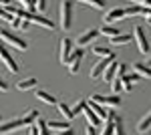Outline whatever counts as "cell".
I'll use <instances>...</instances> for the list:
<instances>
[{
  "instance_id": "31",
  "label": "cell",
  "mask_w": 151,
  "mask_h": 135,
  "mask_svg": "<svg viewBox=\"0 0 151 135\" xmlns=\"http://www.w3.org/2000/svg\"><path fill=\"white\" fill-rule=\"evenodd\" d=\"M35 8H36L38 14L45 12V10H47V0H35Z\"/></svg>"
},
{
  "instance_id": "27",
  "label": "cell",
  "mask_w": 151,
  "mask_h": 135,
  "mask_svg": "<svg viewBox=\"0 0 151 135\" xmlns=\"http://www.w3.org/2000/svg\"><path fill=\"white\" fill-rule=\"evenodd\" d=\"M113 123H115V135H127L125 133V127H123V119L117 113H115V117H113Z\"/></svg>"
},
{
  "instance_id": "6",
  "label": "cell",
  "mask_w": 151,
  "mask_h": 135,
  "mask_svg": "<svg viewBox=\"0 0 151 135\" xmlns=\"http://www.w3.org/2000/svg\"><path fill=\"white\" fill-rule=\"evenodd\" d=\"M0 40H4L6 45L14 46V48H18V51H26V43H24L22 38H18V36H14V34L6 32V30H0Z\"/></svg>"
},
{
  "instance_id": "40",
  "label": "cell",
  "mask_w": 151,
  "mask_h": 135,
  "mask_svg": "<svg viewBox=\"0 0 151 135\" xmlns=\"http://www.w3.org/2000/svg\"><path fill=\"white\" fill-rule=\"evenodd\" d=\"M57 135H75V131H73V129H65L63 133H57Z\"/></svg>"
},
{
  "instance_id": "2",
  "label": "cell",
  "mask_w": 151,
  "mask_h": 135,
  "mask_svg": "<svg viewBox=\"0 0 151 135\" xmlns=\"http://www.w3.org/2000/svg\"><path fill=\"white\" fill-rule=\"evenodd\" d=\"M133 40H135V45H137V48H139V55H147L149 53V40H147V36H145V30L141 28L139 24L133 28Z\"/></svg>"
},
{
  "instance_id": "25",
  "label": "cell",
  "mask_w": 151,
  "mask_h": 135,
  "mask_svg": "<svg viewBox=\"0 0 151 135\" xmlns=\"http://www.w3.org/2000/svg\"><path fill=\"white\" fill-rule=\"evenodd\" d=\"M77 2L87 4V6H93V8H97V10H103L105 6H107V0H77Z\"/></svg>"
},
{
  "instance_id": "3",
  "label": "cell",
  "mask_w": 151,
  "mask_h": 135,
  "mask_svg": "<svg viewBox=\"0 0 151 135\" xmlns=\"http://www.w3.org/2000/svg\"><path fill=\"white\" fill-rule=\"evenodd\" d=\"M0 63L8 69V73H12V75H14V73H18V63H16V61H14V56L8 53V48L2 45V40H0Z\"/></svg>"
},
{
  "instance_id": "22",
  "label": "cell",
  "mask_w": 151,
  "mask_h": 135,
  "mask_svg": "<svg viewBox=\"0 0 151 135\" xmlns=\"http://www.w3.org/2000/svg\"><path fill=\"white\" fill-rule=\"evenodd\" d=\"M48 129H52V131H65V129H70L69 121H47Z\"/></svg>"
},
{
  "instance_id": "11",
  "label": "cell",
  "mask_w": 151,
  "mask_h": 135,
  "mask_svg": "<svg viewBox=\"0 0 151 135\" xmlns=\"http://www.w3.org/2000/svg\"><path fill=\"white\" fill-rule=\"evenodd\" d=\"M24 125L20 119H14V121H8V123H0V135H8V133H14L18 129H22Z\"/></svg>"
},
{
  "instance_id": "28",
  "label": "cell",
  "mask_w": 151,
  "mask_h": 135,
  "mask_svg": "<svg viewBox=\"0 0 151 135\" xmlns=\"http://www.w3.org/2000/svg\"><path fill=\"white\" fill-rule=\"evenodd\" d=\"M137 14H143V6H141V4H135V6L125 8V18H129V16H137Z\"/></svg>"
},
{
  "instance_id": "15",
  "label": "cell",
  "mask_w": 151,
  "mask_h": 135,
  "mask_svg": "<svg viewBox=\"0 0 151 135\" xmlns=\"http://www.w3.org/2000/svg\"><path fill=\"white\" fill-rule=\"evenodd\" d=\"M133 71H135V75H139L143 79H151V67L149 65H141V63H133Z\"/></svg>"
},
{
  "instance_id": "44",
  "label": "cell",
  "mask_w": 151,
  "mask_h": 135,
  "mask_svg": "<svg viewBox=\"0 0 151 135\" xmlns=\"http://www.w3.org/2000/svg\"><path fill=\"white\" fill-rule=\"evenodd\" d=\"M149 131H151V127H149Z\"/></svg>"
},
{
  "instance_id": "19",
  "label": "cell",
  "mask_w": 151,
  "mask_h": 135,
  "mask_svg": "<svg viewBox=\"0 0 151 135\" xmlns=\"http://www.w3.org/2000/svg\"><path fill=\"white\" fill-rule=\"evenodd\" d=\"M36 117H38V111L30 109V111H26V113L22 115V117H20V121H22L24 127H30V125H32V123L36 121Z\"/></svg>"
},
{
  "instance_id": "37",
  "label": "cell",
  "mask_w": 151,
  "mask_h": 135,
  "mask_svg": "<svg viewBox=\"0 0 151 135\" xmlns=\"http://www.w3.org/2000/svg\"><path fill=\"white\" fill-rule=\"evenodd\" d=\"M85 133H87V135H99V133H97V129H95L93 125H87V129H85Z\"/></svg>"
},
{
  "instance_id": "35",
  "label": "cell",
  "mask_w": 151,
  "mask_h": 135,
  "mask_svg": "<svg viewBox=\"0 0 151 135\" xmlns=\"http://www.w3.org/2000/svg\"><path fill=\"white\" fill-rule=\"evenodd\" d=\"M6 91H8V83L0 77V93H6Z\"/></svg>"
},
{
  "instance_id": "43",
  "label": "cell",
  "mask_w": 151,
  "mask_h": 135,
  "mask_svg": "<svg viewBox=\"0 0 151 135\" xmlns=\"http://www.w3.org/2000/svg\"><path fill=\"white\" fill-rule=\"evenodd\" d=\"M0 123H2V115H0Z\"/></svg>"
},
{
  "instance_id": "13",
  "label": "cell",
  "mask_w": 151,
  "mask_h": 135,
  "mask_svg": "<svg viewBox=\"0 0 151 135\" xmlns=\"http://www.w3.org/2000/svg\"><path fill=\"white\" fill-rule=\"evenodd\" d=\"M121 18H125V8H113V10H109L105 14L103 22L111 24V22H115V20H121Z\"/></svg>"
},
{
  "instance_id": "17",
  "label": "cell",
  "mask_w": 151,
  "mask_h": 135,
  "mask_svg": "<svg viewBox=\"0 0 151 135\" xmlns=\"http://www.w3.org/2000/svg\"><path fill=\"white\" fill-rule=\"evenodd\" d=\"M83 115L87 117V121H89V125H93V127H97V125L101 123V119L95 115V111L89 107V105H85V109H83Z\"/></svg>"
},
{
  "instance_id": "38",
  "label": "cell",
  "mask_w": 151,
  "mask_h": 135,
  "mask_svg": "<svg viewBox=\"0 0 151 135\" xmlns=\"http://www.w3.org/2000/svg\"><path fill=\"white\" fill-rule=\"evenodd\" d=\"M143 16H145V20L151 24V8H143Z\"/></svg>"
},
{
  "instance_id": "24",
  "label": "cell",
  "mask_w": 151,
  "mask_h": 135,
  "mask_svg": "<svg viewBox=\"0 0 151 135\" xmlns=\"http://www.w3.org/2000/svg\"><path fill=\"white\" fill-rule=\"evenodd\" d=\"M133 40V36H129V34H117V36H113V38H109V43L111 45H127V43H131Z\"/></svg>"
},
{
  "instance_id": "21",
  "label": "cell",
  "mask_w": 151,
  "mask_h": 135,
  "mask_svg": "<svg viewBox=\"0 0 151 135\" xmlns=\"http://www.w3.org/2000/svg\"><path fill=\"white\" fill-rule=\"evenodd\" d=\"M99 32L103 34V36H109V38H113V36H117L119 32V28L117 26H113V24H103V28H99Z\"/></svg>"
},
{
  "instance_id": "41",
  "label": "cell",
  "mask_w": 151,
  "mask_h": 135,
  "mask_svg": "<svg viewBox=\"0 0 151 135\" xmlns=\"http://www.w3.org/2000/svg\"><path fill=\"white\" fill-rule=\"evenodd\" d=\"M28 135H38L36 133V127H28Z\"/></svg>"
},
{
  "instance_id": "36",
  "label": "cell",
  "mask_w": 151,
  "mask_h": 135,
  "mask_svg": "<svg viewBox=\"0 0 151 135\" xmlns=\"http://www.w3.org/2000/svg\"><path fill=\"white\" fill-rule=\"evenodd\" d=\"M0 20H6V22H8V20H10V14H6V12H4V8H2V6H0Z\"/></svg>"
},
{
  "instance_id": "10",
  "label": "cell",
  "mask_w": 151,
  "mask_h": 135,
  "mask_svg": "<svg viewBox=\"0 0 151 135\" xmlns=\"http://www.w3.org/2000/svg\"><path fill=\"white\" fill-rule=\"evenodd\" d=\"M97 36H101L99 28H87L85 32H81L77 36V46H87L93 38H97Z\"/></svg>"
},
{
  "instance_id": "26",
  "label": "cell",
  "mask_w": 151,
  "mask_h": 135,
  "mask_svg": "<svg viewBox=\"0 0 151 135\" xmlns=\"http://www.w3.org/2000/svg\"><path fill=\"white\" fill-rule=\"evenodd\" d=\"M91 53H93L95 56H99V58H103V56H111V55H115V53H111L107 46H93L91 48Z\"/></svg>"
},
{
  "instance_id": "30",
  "label": "cell",
  "mask_w": 151,
  "mask_h": 135,
  "mask_svg": "<svg viewBox=\"0 0 151 135\" xmlns=\"http://www.w3.org/2000/svg\"><path fill=\"white\" fill-rule=\"evenodd\" d=\"M85 105H87V101L83 99V101H79L77 105H75V107H73V109H70V111H73V119H77V117H79V115L83 113V109H85Z\"/></svg>"
},
{
  "instance_id": "18",
  "label": "cell",
  "mask_w": 151,
  "mask_h": 135,
  "mask_svg": "<svg viewBox=\"0 0 151 135\" xmlns=\"http://www.w3.org/2000/svg\"><path fill=\"white\" fill-rule=\"evenodd\" d=\"M87 105H89V107H91V109L95 111V115H97L99 119H103V121H107V109H105L103 105H99V103L91 101V99H89V103H87Z\"/></svg>"
},
{
  "instance_id": "16",
  "label": "cell",
  "mask_w": 151,
  "mask_h": 135,
  "mask_svg": "<svg viewBox=\"0 0 151 135\" xmlns=\"http://www.w3.org/2000/svg\"><path fill=\"white\" fill-rule=\"evenodd\" d=\"M36 83H38V81H36L35 77H28V79L18 81V83H16V89H18V91H30V89H35V87H36Z\"/></svg>"
},
{
  "instance_id": "1",
  "label": "cell",
  "mask_w": 151,
  "mask_h": 135,
  "mask_svg": "<svg viewBox=\"0 0 151 135\" xmlns=\"http://www.w3.org/2000/svg\"><path fill=\"white\" fill-rule=\"evenodd\" d=\"M73 18H75V10H73V0H63L60 8H58V26L67 32L73 26Z\"/></svg>"
},
{
  "instance_id": "29",
  "label": "cell",
  "mask_w": 151,
  "mask_h": 135,
  "mask_svg": "<svg viewBox=\"0 0 151 135\" xmlns=\"http://www.w3.org/2000/svg\"><path fill=\"white\" fill-rule=\"evenodd\" d=\"M101 135H115V123H113V119L105 121V127H103V131H101Z\"/></svg>"
},
{
  "instance_id": "45",
  "label": "cell",
  "mask_w": 151,
  "mask_h": 135,
  "mask_svg": "<svg viewBox=\"0 0 151 135\" xmlns=\"http://www.w3.org/2000/svg\"><path fill=\"white\" fill-rule=\"evenodd\" d=\"M0 30H2V28H0Z\"/></svg>"
},
{
  "instance_id": "39",
  "label": "cell",
  "mask_w": 151,
  "mask_h": 135,
  "mask_svg": "<svg viewBox=\"0 0 151 135\" xmlns=\"http://www.w3.org/2000/svg\"><path fill=\"white\" fill-rule=\"evenodd\" d=\"M18 28H20V30H28V28H30V22L22 18V22H20V26H18Z\"/></svg>"
},
{
  "instance_id": "42",
  "label": "cell",
  "mask_w": 151,
  "mask_h": 135,
  "mask_svg": "<svg viewBox=\"0 0 151 135\" xmlns=\"http://www.w3.org/2000/svg\"><path fill=\"white\" fill-rule=\"evenodd\" d=\"M8 2H10V0H0V6H6Z\"/></svg>"
},
{
  "instance_id": "5",
  "label": "cell",
  "mask_w": 151,
  "mask_h": 135,
  "mask_svg": "<svg viewBox=\"0 0 151 135\" xmlns=\"http://www.w3.org/2000/svg\"><path fill=\"white\" fill-rule=\"evenodd\" d=\"M91 101L99 103V105H103L107 109V107H119L121 105V97L119 95H93Z\"/></svg>"
},
{
  "instance_id": "23",
  "label": "cell",
  "mask_w": 151,
  "mask_h": 135,
  "mask_svg": "<svg viewBox=\"0 0 151 135\" xmlns=\"http://www.w3.org/2000/svg\"><path fill=\"white\" fill-rule=\"evenodd\" d=\"M149 127H151V111L137 123V131H139V133H145V131H149Z\"/></svg>"
},
{
  "instance_id": "20",
  "label": "cell",
  "mask_w": 151,
  "mask_h": 135,
  "mask_svg": "<svg viewBox=\"0 0 151 135\" xmlns=\"http://www.w3.org/2000/svg\"><path fill=\"white\" fill-rule=\"evenodd\" d=\"M57 109H58L60 117H63L65 121H73V111H70V107L67 103H57Z\"/></svg>"
},
{
  "instance_id": "8",
  "label": "cell",
  "mask_w": 151,
  "mask_h": 135,
  "mask_svg": "<svg viewBox=\"0 0 151 135\" xmlns=\"http://www.w3.org/2000/svg\"><path fill=\"white\" fill-rule=\"evenodd\" d=\"M70 55H73V43H70V38H63L60 40V48H58V61L63 65H69Z\"/></svg>"
},
{
  "instance_id": "32",
  "label": "cell",
  "mask_w": 151,
  "mask_h": 135,
  "mask_svg": "<svg viewBox=\"0 0 151 135\" xmlns=\"http://www.w3.org/2000/svg\"><path fill=\"white\" fill-rule=\"evenodd\" d=\"M8 22H10L12 28H18V26H20V22H22V18H18V16H10V20H8Z\"/></svg>"
},
{
  "instance_id": "7",
  "label": "cell",
  "mask_w": 151,
  "mask_h": 135,
  "mask_svg": "<svg viewBox=\"0 0 151 135\" xmlns=\"http://www.w3.org/2000/svg\"><path fill=\"white\" fill-rule=\"evenodd\" d=\"M83 55H85V51H83L81 46L73 51V55H70V58H69V65H67V67H69V73H70V75H77V73H79V67H81Z\"/></svg>"
},
{
  "instance_id": "33",
  "label": "cell",
  "mask_w": 151,
  "mask_h": 135,
  "mask_svg": "<svg viewBox=\"0 0 151 135\" xmlns=\"http://www.w3.org/2000/svg\"><path fill=\"white\" fill-rule=\"evenodd\" d=\"M111 83H113V85H111V87H113V95H119V91H121V83H119V79H113Z\"/></svg>"
},
{
  "instance_id": "34",
  "label": "cell",
  "mask_w": 151,
  "mask_h": 135,
  "mask_svg": "<svg viewBox=\"0 0 151 135\" xmlns=\"http://www.w3.org/2000/svg\"><path fill=\"white\" fill-rule=\"evenodd\" d=\"M117 75H119V77H123V75H127V67L119 63V69H117Z\"/></svg>"
},
{
  "instance_id": "4",
  "label": "cell",
  "mask_w": 151,
  "mask_h": 135,
  "mask_svg": "<svg viewBox=\"0 0 151 135\" xmlns=\"http://www.w3.org/2000/svg\"><path fill=\"white\" fill-rule=\"evenodd\" d=\"M24 20H28L30 24L45 26V28H48V30H55V22H52V20H48L47 16L38 14V12H26V14H24Z\"/></svg>"
},
{
  "instance_id": "46",
  "label": "cell",
  "mask_w": 151,
  "mask_h": 135,
  "mask_svg": "<svg viewBox=\"0 0 151 135\" xmlns=\"http://www.w3.org/2000/svg\"><path fill=\"white\" fill-rule=\"evenodd\" d=\"M149 67H151V65H149Z\"/></svg>"
},
{
  "instance_id": "12",
  "label": "cell",
  "mask_w": 151,
  "mask_h": 135,
  "mask_svg": "<svg viewBox=\"0 0 151 135\" xmlns=\"http://www.w3.org/2000/svg\"><path fill=\"white\" fill-rule=\"evenodd\" d=\"M117 69H119V63H117V58H115V61H111V63L107 65V69L103 71V75H101L105 83H111V81L117 77Z\"/></svg>"
},
{
  "instance_id": "14",
  "label": "cell",
  "mask_w": 151,
  "mask_h": 135,
  "mask_svg": "<svg viewBox=\"0 0 151 135\" xmlns=\"http://www.w3.org/2000/svg\"><path fill=\"white\" fill-rule=\"evenodd\" d=\"M35 95H36V99L38 101H42V103H47V105H57V99H55V95H50L48 91H42V89H36L35 91Z\"/></svg>"
},
{
  "instance_id": "9",
  "label": "cell",
  "mask_w": 151,
  "mask_h": 135,
  "mask_svg": "<svg viewBox=\"0 0 151 135\" xmlns=\"http://www.w3.org/2000/svg\"><path fill=\"white\" fill-rule=\"evenodd\" d=\"M111 61H115V55H111V56H103V58H99L97 63H95V67L91 69V79H99L101 75H103V71L107 69V65L111 63Z\"/></svg>"
}]
</instances>
